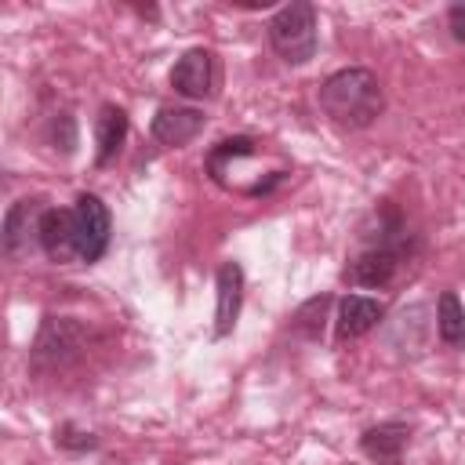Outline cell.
I'll list each match as a JSON object with an SVG mask.
<instances>
[{
    "label": "cell",
    "instance_id": "6da1fadb",
    "mask_svg": "<svg viewBox=\"0 0 465 465\" xmlns=\"http://www.w3.org/2000/svg\"><path fill=\"white\" fill-rule=\"evenodd\" d=\"M320 109L331 116V124L360 131L381 116L385 94L371 69H338L320 84Z\"/></svg>",
    "mask_w": 465,
    "mask_h": 465
},
{
    "label": "cell",
    "instance_id": "7a4b0ae2",
    "mask_svg": "<svg viewBox=\"0 0 465 465\" xmlns=\"http://www.w3.org/2000/svg\"><path fill=\"white\" fill-rule=\"evenodd\" d=\"M269 44L272 51L287 62V65H305L316 58V44H320V33H316V7L305 4V0H294V4H283L272 18H269Z\"/></svg>",
    "mask_w": 465,
    "mask_h": 465
},
{
    "label": "cell",
    "instance_id": "3957f363",
    "mask_svg": "<svg viewBox=\"0 0 465 465\" xmlns=\"http://www.w3.org/2000/svg\"><path fill=\"white\" fill-rule=\"evenodd\" d=\"M73 225H76V247H80V262H98L109 247V211L94 193H80L76 207H73Z\"/></svg>",
    "mask_w": 465,
    "mask_h": 465
},
{
    "label": "cell",
    "instance_id": "277c9868",
    "mask_svg": "<svg viewBox=\"0 0 465 465\" xmlns=\"http://www.w3.org/2000/svg\"><path fill=\"white\" fill-rule=\"evenodd\" d=\"M44 200L36 196H22L18 203H11V211L4 214V254L7 258H29V251L40 243V222H44Z\"/></svg>",
    "mask_w": 465,
    "mask_h": 465
},
{
    "label": "cell",
    "instance_id": "5b68a950",
    "mask_svg": "<svg viewBox=\"0 0 465 465\" xmlns=\"http://www.w3.org/2000/svg\"><path fill=\"white\" fill-rule=\"evenodd\" d=\"M171 87L178 94H185V98H196V102L211 98L214 87H218V58H214V51L189 47L171 69Z\"/></svg>",
    "mask_w": 465,
    "mask_h": 465
},
{
    "label": "cell",
    "instance_id": "8992f818",
    "mask_svg": "<svg viewBox=\"0 0 465 465\" xmlns=\"http://www.w3.org/2000/svg\"><path fill=\"white\" fill-rule=\"evenodd\" d=\"M80 349H84V327L73 323V320L47 316V323H44L40 334H36L33 360H36V363H47V367H58V363L73 360Z\"/></svg>",
    "mask_w": 465,
    "mask_h": 465
},
{
    "label": "cell",
    "instance_id": "52a82bcc",
    "mask_svg": "<svg viewBox=\"0 0 465 465\" xmlns=\"http://www.w3.org/2000/svg\"><path fill=\"white\" fill-rule=\"evenodd\" d=\"M214 334L225 338L236 327L240 305H243V269L240 262H222L214 276Z\"/></svg>",
    "mask_w": 465,
    "mask_h": 465
},
{
    "label": "cell",
    "instance_id": "ba28073f",
    "mask_svg": "<svg viewBox=\"0 0 465 465\" xmlns=\"http://www.w3.org/2000/svg\"><path fill=\"white\" fill-rule=\"evenodd\" d=\"M203 131V113L189 109V105H163L153 116V138L167 149H182L189 145L196 134Z\"/></svg>",
    "mask_w": 465,
    "mask_h": 465
},
{
    "label": "cell",
    "instance_id": "9c48e42d",
    "mask_svg": "<svg viewBox=\"0 0 465 465\" xmlns=\"http://www.w3.org/2000/svg\"><path fill=\"white\" fill-rule=\"evenodd\" d=\"M400 258L403 251H392V247H367L363 254H356L345 269V280L352 287H385L392 283L396 269H400Z\"/></svg>",
    "mask_w": 465,
    "mask_h": 465
},
{
    "label": "cell",
    "instance_id": "30bf717a",
    "mask_svg": "<svg viewBox=\"0 0 465 465\" xmlns=\"http://www.w3.org/2000/svg\"><path fill=\"white\" fill-rule=\"evenodd\" d=\"M40 247L51 262H76L80 247H76V225H73V211L62 207H47L44 222H40Z\"/></svg>",
    "mask_w": 465,
    "mask_h": 465
},
{
    "label": "cell",
    "instance_id": "8fae6325",
    "mask_svg": "<svg viewBox=\"0 0 465 465\" xmlns=\"http://www.w3.org/2000/svg\"><path fill=\"white\" fill-rule=\"evenodd\" d=\"M385 316V305L378 298H363V294H345L338 302V341H352L367 331H374Z\"/></svg>",
    "mask_w": 465,
    "mask_h": 465
},
{
    "label": "cell",
    "instance_id": "7c38bea8",
    "mask_svg": "<svg viewBox=\"0 0 465 465\" xmlns=\"http://www.w3.org/2000/svg\"><path fill=\"white\" fill-rule=\"evenodd\" d=\"M407 440H411V429L403 421H381L360 436V450L378 465H400Z\"/></svg>",
    "mask_w": 465,
    "mask_h": 465
},
{
    "label": "cell",
    "instance_id": "4fadbf2b",
    "mask_svg": "<svg viewBox=\"0 0 465 465\" xmlns=\"http://www.w3.org/2000/svg\"><path fill=\"white\" fill-rule=\"evenodd\" d=\"M124 138H127V113L116 109V105H105L94 120V145H98L94 160H98V167H105L120 153Z\"/></svg>",
    "mask_w": 465,
    "mask_h": 465
},
{
    "label": "cell",
    "instance_id": "5bb4252c",
    "mask_svg": "<svg viewBox=\"0 0 465 465\" xmlns=\"http://www.w3.org/2000/svg\"><path fill=\"white\" fill-rule=\"evenodd\" d=\"M436 331H440V338L450 349H461L465 345V309H461V302H458L454 291H443L440 302H436Z\"/></svg>",
    "mask_w": 465,
    "mask_h": 465
},
{
    "label": "cell",
    "instance_id": "9a60e30c",
    "mask_svg": "<svg viewBox=\"0 0 465 465\" xmlns=\"http://www.w3.org/2000/svg\"><path fill=\"white\" fill-rule=\"evenodd\" d=\"M327 309H331V294H316V298H309V302L294 312L291 327H294L298 334H305V338H320L323 320H327Z\"/></svg>",
    "mask_w": 465,
    "mask_h": 465
},
{
    "label": "cell",
    "instance_id": "2e32d148",
    "mask_svg": "<svg viewBox=\"0 0 465 465\" xmlns=\"http://www.w3.org/2000/svg\"><path fill=\"white\" fill-rule=\"evenodd\" d=\"M54 443L65 447V450H94V447H98V436H94V432H84V429H76V425H62V429L54 432Z\"/></svg>",
    "mask_w": 465,
    "mask_h": 465
},
{
    "label": "cell",
    "instance_id": "e0dca14e",
    "mask_svg": "<svg viewBox=\"0 0 465 465\" xmlns=\"http://www.w3.org/2000/svg\"><path fill=\"white\" fill-rule=\"evenodd\" d=\"M447 25H450L454 40H458V44H465V4H454V7L447 11Z\"/></svg>",
    "mask_w": 465,
    "mask_h": 465
}]
</instances>
